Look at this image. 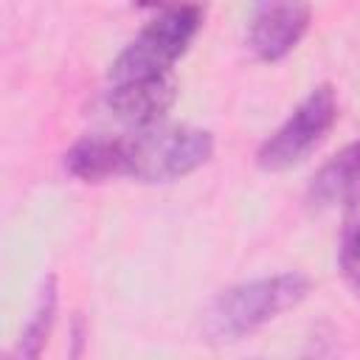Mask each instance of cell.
<instances>
[{"instance_id": "obj_1", "label": "cell", "mask_w": 360, "mask_h": 360, "mask_svg": "<svg viewBox=\"0 0 360 360\" xmlns=\"http://www.w3.org/2000/svg\"><path fill=\"white\" fill-rule=\"evenodd\" d=\"M309 292L304 273H278L222 290L202 312V335L217 343H231L253 335L281 312L298 307Z\"/></svg>"}, {"instance_id": "obj_2", "label": "cell", "mask_w": 360, "mask_h": 360, "mask_svg": "<svg viewBox=\"0 0 360 360\" xmlns=\"http://www.w3.org/2000/svg\"><path fill=\"white\" fill-rule=\"evenodd\" d=\"M124 149L127 177L141 183H172L211 158L214 138L211 132L191 127H146L143 132L127 135Z\"/></svg>"}, {"instance_id": "obj_3", "label": "cell", "mask_w": 360, "mask_h": 360, "mask_svg": "<svg viewBox=\"0 0 360 360\" xmlns=\"http://www.w3.org/2000/svg\"><path fill=\"white\" fill-rule=\"evenodd\" d=\"M202 28V8L194 3L166 8L158 20H152L112 62V82L172 73V65L186 53L197 31Z\"/></svg>"}, {"instance_id": "obj_4", "label": "cell", "mask_w": 360, "mask_h": 360, "mask_svg": "<svg viewBox=\"0 0 360 360\" xmlns=\"http://www.w3.org/2000/svg\"><path fill=\"white\" fill-rule=\"evenodd\" d=\"M338 121V96L332 84H318L290 118L259 146L256 163L264 172H287L315 152Z\"/></svg>"}, {"instance_id": "obj_5", "label": "cell", "mask_w": 360, "mask_h": 360, "mask_svg": "<svg viewBox=\"0 0 360 360\" xmlns=\"http://www.w3.org/2000/svg\"><path fill=\"white\" fill-rule=\"evenodd\" d=\"M312 8L307 0H256L248 22V45L262 62L284 59L307 34Z\"/></svg>"}, {"instance_id": "obj_6", "label": "cell", "mask_w": 360, "mask_h": 360, "mask_svg": "<svg viewBox=\"0 0 360 360\" xmlns=\"http://www.w3.org/2000/svg\"><path fill=\"white\" fill-rule=\"evenodd\" d=\"M174 101H177V82L172 73L121 79L107 93V107L115 112V118L138 129L158 127V121L172 110Z\"/></svg>"}, {"instance_id": "obj_7", "label": "cell", "mask_w": 360, "mask_h": 360, "mask_svg": "<svg viewBox=\"0 0 360 360\" xmlns=\"http://www.w3.org/2000/svg\"><path fill=\"white\" fill-rule=\"evenodd\" d=\"M307 200L318 211L360 202V141L343 146L315 172L307 188Z\"/></svg>"}, {"instance_id": "obj_8", "label": "cell", "mask_w": 360, "mask_h": 360, "mask_svg": "<svg viewBox=\"0 0 360 360\" xmlns=\"http://www.w3.org/2000/svg\"><path fill=\"white\" fill-rule=\"evenodd\" d=\"M65 169L84 183L127 177L124 138L121 135H84V138H79L65 152Z\"/></svg>"}, {"instance_id": "obj_9", "label": "cell", "mask_w": 360, "mask_h": 360, "mask_svg": "<svg viewBox=\"0 0 360 360\" xmlns=\"http://www.w3.org/2000/svg\"><path fill=\"white\" fill-rule=\"evenodd\" d=\"M56 304H59V287H56V278L48 276L37 292V304H34V312L20 335V346L17 352L22 357H39L45 343H48V335L53 329V321H56Z\"/></svg>"}, {"instance_id": "obj_10", "label": "cell", "mask_w": 360, "mask_h": 360, "mask_svg": "<svg viewBox=\"0 0 360 360\" xmlns=\"http://www.w3.org/2000/svg\"><path fill=\"white\" fill-rule=\"evenodd\" d=\"M338 264H340L346 284L360 295V222L346 228L340 239V250H338Z\"/></svg>"}, {"instance_id": "obj_11", "label": "cell", "mask_w": 360, "mask_h": 360, "mask_svg": "<svg viewBox=\"0 0 360 360\" xmlns=\"http://www.w3.org/2000/svg\"><path fill=\"white\" fill-rule=\"evenodd\" d=\"M172 3L174 0H135V6H141V8H166Z\"/></svg>"}]
</instances>
